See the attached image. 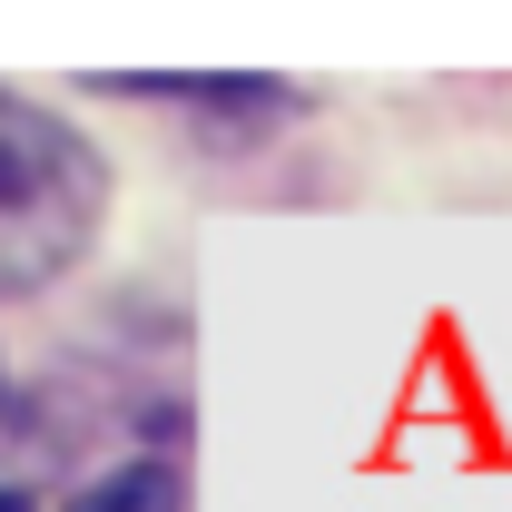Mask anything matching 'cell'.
Instances as JSON below:
<instances>
[{"label": "cell", "mask_w": 512, "mask_h": 512, "mask_svg": "<svg viewBox=\"0 0 512 512\" xmlns=\"http://www.w3.org/2000/svg\"><path fill=\"white\" fill-rule=\"evenodd\" d=\"M0 512H40V503H30V493H20V483H0Z\"/></svg>", "instance_id": "3957f363"}, {"label": "cell", "mask_w": 512, "mask_h": 512, "mask_svg": "<svg viewBox=\"0 0 512 512\" xmlns=\"http://www.w3.org/2000/svg\"><path fill=\"white\" fill-rule=\"evenodd\" d=\"M0 414H10V365H0Z\"/></svg>", "instance_id": "277c9868"}, {"label": "cell", "mask_w": 512, "mask_h": 512, "mask_svg": "<svg viewBox=\"0 0 512 512\" xmlns=\"http://www.w3.org/2000/svg\"><path fill=\"white\" fill-rule=\"evenodd\" d=\"M99 217H109L99 148L60 109L0 89V296H30L60 266H79L89 237H99Z\"/></svg>", "instance_id": "6da1fadb"}, {"label": "cell", "mask_w": 512, "mask_h": 512, "mask_svg": "<svg viewBox=\"0 0 512 512\" xmlns=\"http://www.w3.org/2000/svg\"><path fill=\"white\" fill-rule=\"evenodd\" d=\"M178 503H188L178 463H109V473H89L60 512H178Z\"/></svg>", "instance_id": "7a4b0ae2"}]
</instances>
